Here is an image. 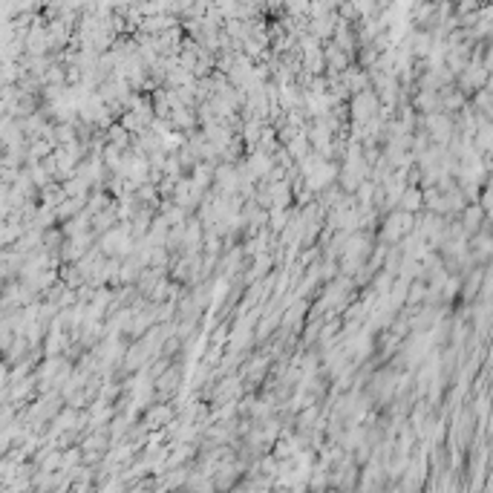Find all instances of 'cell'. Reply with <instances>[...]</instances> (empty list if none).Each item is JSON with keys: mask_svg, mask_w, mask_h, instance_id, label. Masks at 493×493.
<instances>
[{"mask_svg": "<svg viewBox=\"0 0 493 493\" xmlns=\"http://www.w3.org/2000/svg\"><path fill=\"white\" fill-rule=\"evenodd\" d=\"M479 219H482V211H476V205H473V208H470L468 214H464V225H468L470 231H473V228L479 225Z\"/></svg>", "mask_w": 493, "mask_h": 493, "instance_id": "6da1fadb", "label": "cell"}]
</instances>
